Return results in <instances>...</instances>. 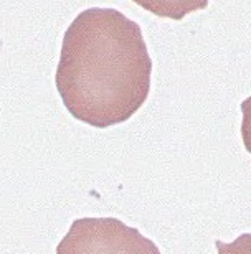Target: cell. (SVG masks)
Here are the masks:
<instances>
[{
	"label": "cell",
	"instance_id": "obj_1",
	"mask_svg": "<svg viewBox=\"0 0 251 254\" xmlns=\"http://www.w3.org/2000/svg\"><path fill=\"white\" fill-rule=\"evenodd\" d=\"M151 74L139 23L119 10L88 8L66 28L55 81L81 123L99 129L126 123L146 103Z\"/></svg>",
	"mask_w": 251,
	"mask_h": 254
},
{
	"label": "cell",
	"instance_id": "obj_2",
	"mask_svg": "<svg viewBox=\"0 0 251 254\" xmlns=\"http://www.w3.org/2000/svg\"><path fill=\"white\" fill-rule=\"evenodd\" d=\"M56 254H161L156 243L117 218H80Z\"/></svg>",
	"mask_w": 251,
	"mask_h": 254
},
{
	"label": "cell",
	"instance_id": "obj_3",
	"mask_svg": "<svg viewBox=\"0 0 251 254\" xmlns=\"http://www.w3.org/2000/svg\"><path fill=\"white\" fill-rule=\"evenodd\" d=\"M218 254H251V233L238 236L232 243L215 241Z\"/></svg>",
	"mask_w": 251,
	"mask_h": 254
},
{
	"label": "cell",
	"instance_id": "obj_4",
	"mask_svg": "<svg viewBox=\"0 0 251 254\" xmlns=\"http://www.w3.org/2000/svg\"><path fill=\"white\" fill-rule=\"evenodd\" d=\"M242 139H243V145L250 154H251V96H248L247 99L242 103Z\"/></svg>",
	"mask_w": 251,
	"mask_h": 254
}]
</instances>
